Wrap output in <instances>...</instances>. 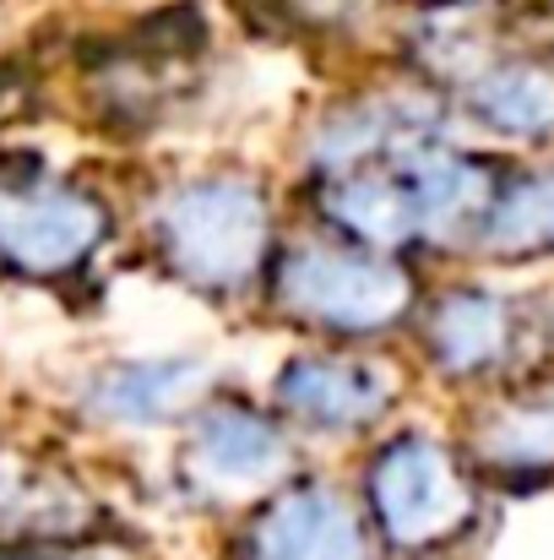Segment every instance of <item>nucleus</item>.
<instances>
[{
  "instance_id": "f257e3e1",
  "label": "nucleus",
  "mask_w": 554,
  "mask_h": 560,
  "mask_svg": "<svg viewBox=\"0 0 554 560\" xmlns=\"http://www.w3.org/2000/svg\"><path fill=\"white\" fill-rule=\"evenodd\" d=\"M137 245L201 305H256L288 240V201L250 164H185L137 196Z\"/></svg>"
},
{
  "instance_id": "f03ea898",
  "label": "nucleus",
  "mask_w": 554,
  "mask_h": 560,
  "mask_svg": "<svg viewBox=\"0 0 554 560\" xmlns=\"http://www.w3.org/2000/svg\"><path fill=\"white\" fill-rule=\"evenodd\" d=\"M424 278L413 261L343 245L316 229H288L256 311L316 349H380L413 327Z\"/></svg>"
},
{
  "instance_id": "7ed1b4c3",
  "label": "nucleus",
  "mask_w": 554,
  "mask_h": 560,
  "mask_svg": "<svg viewBox=\"0 0 554 560\" xmlns=\"http://www.w3.org/2000/svg\"><path fill=\"white\" fill-rule=\"evenodd\" d=\"M354 501L380 560H446L479 528L484 479L462 446L424 424H402L359 446Z\"/></svg>"
},
{
  "instance_id": "20e7f679",
  "label": "nucleus",
  "mask_w": 554,
  "mask_h": 560,
  "mask_svg": "<svg viewBox=\"0 0 554 560\" xmlns=\"http://www.w3.org/2000/svg\"><path fill=\"white\" fill-rule=\"evenodd\" d=\"M120 245L115 196L44 159L0 164V283L76 289Z\"/></svg>"
},
{
  "instance_id": "39448f33",
  "label": "nucleus",
  "mask_w": 554,
  "mask_h": 560,
  "mask_svg": "<svg viewBox=\"0 0 554 560\" xmlns=\"http://www.w3.org/2000/svg\"><path fill=\"white\" fill-rule=\"evenodd\" d=\"M305 468L310 452L294 441V430L261 397L223 386L175 430L169 495L190 517L234 523Z\"/></svg>"
},
{
  "instance_id": "423d86ee",
  "label": "nucleus",
  "mask_w": 554,
  "mask_h": 560,
  "mask_svg": "<svg viewBox=\"0 0 554 560\" xmlns=\"http://www.w3.org/2000/svg\"><path fill=\"white\" fill-rule=\"evenodd\" d=\"M451 137V104L424 82H391V88H354L338 98H321L288 142L294 190L343 180L359 170L397 164L402 153Z\"/></svg>"
},
{
  "instance_id": "0eeeda50",
  "label": "nucleus",
  "mask_w": 554,
  "mask_h": 560,
  "mask_svg": "<svg viewBox=\"0 0 554 560\" xmlns=\"http://www.w3.org/2000/svg\"><path fill=\"white\" fill-rule=\"evenodd\" d=\"M402 392H408L402 365L386 360L380 349L299 343L288 360H278L261 402L294 430L305 452H321V446H359V441L369 446L391 424Z\"/></svg>"
},
{
  "instance_id": "6e6552de",
  "label": "nucleus",
  "mask_w": 554,
  "mask_h": 560,
  "mask_svg": "<svg viewBox=\"0 0 554 560\" xmlns=\"http://www.w3.org/2000/svg\"><path fill=\"white\" fill-rule=\"evenodd\" d=\"M223 392L212 354H109L71 381V419L93 435H175L185 419Z\"/></svg>"
},
{
  "instance_id": "1a4fd4ad",
  "label": "nucleus",
  "mask_w": 554,
  "mask_h": 560,
  "mask_svg": "<svg viewBox=\"0 0 554 560\" xmlns=\"http://www.w3.org/2000/svg\"><path fill=\"white\" fill-rule=\"evenodd\" d=\"M223 560H380L354 485L305 468L234 523H223Z\"/></svg>"
},
{
  "instance_id": "9d476101",
  "label": "nucleus",
  "mask_w": 554,
  "mask_h": 560,
  "mask_svg": "<svg viewBox=\"0 0 554 560\" xmlns=\"http://www.w3.org/2000/svg\"><path fill=\"white\" fill-rule=\"evenodd\" d=\"M104 528L109 506L71 457L0 441V550H93Z\"/></svg>"
},
{
  "instance_id": "9b49d317",
  "label": "nucleus",
  "mask_w": 554,
  "mask_h": 560,
  "mask_svg": "<svg viewBox=\"0 0 554 560\" xmlns=\"http://www.w3.org/2000/svg\"><path fill=\"white\" fill-rule=\"evenodd\" d=\"M413 343L424 354V371H435L451 386H479L517 365L528 316L506 289L490 283H446L424 289V305L413 316Z\"/></svg>"
},
{
  "instance_id": "f8f14e48",
  "label": "nucleus",
  "mask_w": 554,
  "mask_h": 560,
  "mask_svg": "<svg viewBox=\"0 0 554 560\" xmlns=\"http://www.w3.org/2000/svg\"><path fill=\"white\" fill-rule=\"evenodd\" d=\"M451 93L457 98H446V104H457L484 137H500L517 148L554 142V60L544 55L495 49Z\"/></svg>"
},
{
  "instance_id": "ddd939ff",
  "label": "nucleus",
  "mask_w": 554,
  "mask_h": 560,
  "mask_svg": "<svg viewBox=\"0 0 554 560\" xmlns=\"http://www.w3.org/2000/svg\"><path fill=\"white\" fill-rule=\"evenodd\" d=\"M462 457L479 479L500 485H533L554 474V381H539L528 392H511L468 424Z\"/></svg>"
},
{
  "instance_id": "4468645a",
  "label": "nucleus",
  "mask_w": 554,
  "mask_h": 560,
  "mask_svg": "<svg viewBox=\"0 0 554 560\" xmlns=\"http://www.w3.org/2000/svg\"><path fill=\"white\" fill-rule=\"evenodd\" d=\"M473 250L495 261L554 256V164L495 180V196L473 229Z\"/></svg>"
},
{
  "instance_id": "2eb2a0df",
  "label": "nucleus",
  "mask_w": 554,
  "mask_h": 560,
  "mask_svg": "<svg viewBox=\"0 0 554 560\" xmlns=\"http://www.w3.org/2000/svg\"><path fill=\"white\" fill-rule=\"evenodd\" d=\"M0 560H98V550H0Z\"/></svg>"
}]
</instances>
